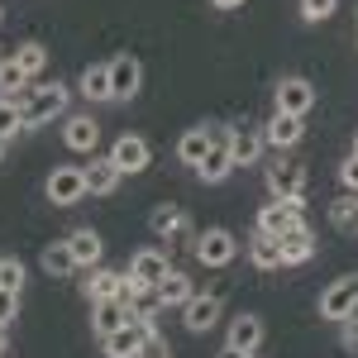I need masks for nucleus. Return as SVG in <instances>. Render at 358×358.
<instances>
[{
    "label": "nucleus",
    "instance_id": "f257e3e1",
    "mask_svg": "<svg viewBox=\"0 0 358 358\" xmlns=\"http://www.w3.org/2000/svg\"><path fill=\"white\" fill-rule=\"evenodd\" d=\"M101 349H106V358H148V349L167 354L163 339H158V325H120L115 334L101 339Z\"/></svg>",
    "mask_w": 358,
    "mask_h": 358
},
{
    "label": "nucleus",
    "instance_id": "f03ea898",
    "mask_svg": "<svg viewBox=\"0 0 358 358\" xmlns=\"http://www.w3.org/2000/svg\"><path fill=\"white\" fill-rule=\"evenodd\" d=\"M67 101H72V91L62 82H48V86H34L24 101V129H38V124H53V120H62L67 115Z\"/></svg>",
    "mask_w": 358,
    "mask_h": 358
},
{
    "label": "nucleus",
    "instance_id": "7ed1b4c3",
    "mask_svg": "<svg viewBox=\"0 0 358 358\" xmlns=\"http://www.w3.org/2000/svg\"><path fill=\"white\" fill-rule=\"evenodd\" d=\"M358 315V273H344L339 282H330L325 292H320V320H349Z\"/></svg>",
    "mask_w": 358,
    "mask_h": 358
},
{
    "label": "nucleus",
    "instance_id": "20e7f679",
    "mask_svg": "<svg viewBox=\"0 0 358 358\" xmlns=\"http://www.w3.org/2000/svg\"><path fill=\"white\" fill-rule=\"evenodd\" d=\"M43 192H48V201L53 206H77V201H86V167H72V163H62L48 172V182H43Z\"/></svg>",
    "mask_w": 358,
    "mask_h": 358
},
{
    "label": "nucleus",
    "instance_id": "39448f33",
    "mask_svg": "<svg viewBox=\"0 0 358 358\" xmlns=\"http://www.w3.org/2000/svg\"><path fill=\"white\" fill-rule=\"evenodd\" d=\"M196 258L206 263V268H229L234 258H239V239L229 234V229H201L196 234Z\"/></svg>",
    "mask_w": 358,
    "mask_h": 358
},
{
    "label": "nucleus",
    "instance_id": "423d86ee",
    "mask_svg": "<svg viewBox=\"0 0 358 358\" xmlns=\"http://www.w3.org/2000/svg\"><path fill=\"white\" fill-rule=\"evenodd\" d=\"M167 273H172V268H167V253H163V248H138L134 258H129V268H124V277L138 282L143 292H158V282H163Z\"/></svg>",
    "mask_w": 358,
    "mask_h": 358
},
{
    "label": "nucleus",
    "instance_id": "0eeeda50",
    "mask_svg": "<svg viewBox=\"0 0 358 358\" xmlns=\"http://www.w3.org/2000/svg\"><path fill=\"white\" fill-rule=\"evenodd\" d=\"M273 101H277V110L282 115H310L315 110V86L306 82V77H282L277 82V91H273Z\"/></svg>",
    "mask_w": 358,
    "mask_h": 358
},
{
    "label": "nucleus",
    "instance_id": "6e6552de",
    "mask_svg": "<svg viewBox=\"0 0 358 358\" xmlns=\"http://www.w3.org/2000/svg\"><path fill=\"white\" fill-rule=\"evenodd\" d=\"M301 206H306V201H268V206H258V234L282 239L287 229L301 224Z\"/></svg>",
    "mask_w": 358,
    "mask_h": 358
},
{
    "label": "nucleus",
    "instance_id": "1a4fd4ad",
    "mask_svg": "<svg viewBox=\"0 0 358 358\" xmlns=\"http://www.w3.org/2000/svg\"><path fill=\"white\" fill-rule=\"evenodd\" d=\"M138 86H143V67L134 53H115L110 57V96L115 101H134Z\"/></svg>",
    "mask_w": 358,
    "mask_h": 358
},
{
    "label": "nucleus",
    "instance_id": "9d476101",
    "mask_svg": "<svg viewBox=\"0 0 358 358\" xmlns=\"http://www.w3.org/2000/svg\"><path fill=\"white\" fill-rule=\"evenodd\" d=\"M220 292H206V296H201V292H196L192 301L182 306V320H187V330L192 334H210L215 330V325H220Z\"/></svg>",
    "mask_w": 358,
    "mask_h": 358
},
{
    "label": "nucleus",
    "instance_id": "9b49d317",
    "mask_svg": "<svg viewBox=\"0 0 358 358\" xmlns=\"http://www.w3.org/2000/svg\"><path fill=\"white\" fill-rule=\"evenodd\" d=\"M224 143H229V158H234V167H253L268 138H263V124H234V129L224 134Z\"/></svg>",
    "mask_w": 358,
    "mask_h": 358
},
{
    "label": "nucleus",
    "instance_id": "f8f14e48",
    "mask_svg": "<svg viewBox=\"0 0 358 358\" xmlns=\"http://www.w3.org/2000/svg\"><path fill=\"white\" fill-rule=\"evenodd\" d=\"M106 158H110L120 172H129V177H134V172H143V167H148L153 148H148V138H138V134H120L110 143V153H106Z\"/></svg>",
    "mask_w": 358,
    "mask_h": 358
},
{
    "label": "nucleus",
    "instance_id": "ddd939ff",
    "mask_svg": "<svg viewBox=\"0 0 358 358\" xmlns=\"http://www.w3.org/2000/svg\"><path fill=\"white\" fill-rule=\"evenodd\" d=\"M277 244H282V268H301V263H310V258L320 253V244H315V229H310L306 220L296 224V229H287Z\"/></svg>",
    "mask_w": 358,
    "mask_h": 358
},
{
    "label": "nucleus",
    "instance_id": "4468645a",
    "mask_svg": "<svg viewBox=\"0 0 358 358\" xmlns=\"http://www.w3.org/2000/svg\"><path fill=\"white\" fill-rule=\"evenodd\" d=\"M268 192H273V201H306V167L301 163L268 167Z\"/></svg>",
    "mask_w": 358,
    "mask_h": 358
},
{
    "label": "nucleus",
    "instance_id": "2eb2a0df",
    "mask_svg": "<svg viewBox=\"0 0 358 358\" xmlns=\"http://www.w3.org/2000/svg\"><path fill=\"white\" fill-rule=\"evenodd\" d=\"M62 143H67L72 153H96L101 124H96L91 115H67V120H62Z\"/></svg>",
    "mask_w": 358,
    "mask_h": 358
},
{
    "label": "nucleus",
    "instance_id": "dca6fc26",
    "mask_svg": "<svg viewBox=\"0 0 358 358\" xmlns=\"http://www.w3.org/2000/svg\"><path fill=\"white\" fill-rule=\"evenodd\" d=\"M148 224H153V234L167 239V244H177V239H187V234H192V215H187L182 206H153Z\"/></svg>",
    "mask_w": 358,
    "mask_h": 358
},
{
    "label": "nucleus",
    "instance_id": "f3484780",
    "mask_svg": "<svg viewBox=\"0 0 358 358\" xmlns=\"http://www.w3.org/2000/svg\"><path fill=\"white\" fill-rule=\"evenodd\" d=\"M120 292H124V273H115V268H91L82 282V296L91 306L96 301H120Z\"/></svg>",
    "mask_w": 358,
    "mask_h": 358
},
{
    "label": "nucleus",
    "instance_id": "a211bd4d",
    "mask_svg": "<svg viewBox=\"0 0 358 358\" xmlns=\"http://www.w3.org/2000/svg\"><path fill=\"white\" fill-rule=\"evenodd\" d=\"M258 344H263V320H258V315H234L229 330H224V349L258 354Z\"/></svg>",
    "mask_w": 358,
    "mask_h": 358
},
{
    "label": "nucleus",
    "instance_id": "6ab92c4d",
    "mask_svg": "<svg viewBox=\"0 0 358 358\" xmlns=\"http://www.w3.org/2000/svg\"><path fill=\"white\" fill-rule=\"evenodd\" d=\"M210 129H215V124H210ZM224 134H229V129H215V148L206 153V163L196 167V177H201V182H210V187H215V182H224V177L234 172V158H229V143H224Z\"/></svg>",
    "mask_w": 358,
    "mask_h": 358
},
{
    "label": "nucleus",
    "instance_id": "aec40b11",
    "mask_svg": "<svg viewBox=\"0 0 358 358\" xmlns=\"http://www.w3.org/2000/svg\"><path fill=\"white\" fill-rule=\"evenodd\" d=\"M263 138H268L273 148H296V143L306 138V120H301V115H282V110H277L273 120L263 124Z\"/></svg>",
    "mask_w": 358,
    "mask_h": 358
},
{
    "label": "nucleus",
    "instance_id": "412c9836",
    "mask_svg": "<svg viewBox=\"0 0 358 358\" xmlns=\"http://www.w3.org/2000/svg\"><path fill=\"white\" fill-rule=\"evenodd\" d=\"M210 148H215V129H210V124H196V129H187V134L177 138V158L187 167H201Z\"/></svg>",
    "mask_w": 358,
    "mask_h": 358
},
{
    "label": "nucleus",
    "instance_id": "4be33fe9",
    "mask_svg": "<svg viewBox=\"0 0 358 358\" xmlns=\"http://www.w3.org/2000/svg\"><path fill=\"white\" fill-rule=\"evenodd\" d=\"M67 248H72V258H77V268H86V273H91V268H101V253H106V244H101V234H96V229H72V234H67Z\"/></svg>",
    "mask_w": 358,
    "mask_h": 358
},
{
    "label": "nucleus",
    "instance_id": "5701e85b",
    "mask_svg": "<svg viewBox=\"0 0 358 358\" xmlns=\"http://www.w3.org/2000/svg\"><path fill=\"white\" fill-rule=\"evenodd\" d=\"M120 325H129V306L124 301H96L91 306V330H96V339L115 334Z\"/></svg>",
    "mask_w": 358,
    "mask_h": 358
},
{
    "label": "nucleus",
    "instance_id": "b1692460",
    "mask_svg": "<svg viewBox=\"0 0 358 358\" xmlns=\"http://www.w3.org/2000/svg\"><path fill=\"white\" fill-rule=\"evenodd\" d=\"M120 177H124V172H120L110 158H91V163H86V192L91 196H110L115 187H120Z\"/></svg>",
    "mask_w": 358,
    "mask_h": 358
},
{
    "label": "nucleus",
    "instance_id": "393cba45",
    "mask_svg": "<svg viewBox=\"0 0 358 358\" xmlns=\"http://www.w3.org/2000/svg\"><path fill=\"white\" fill-rule=\"evenodd\" d=\"M192 296H196V282L187 273H177V268L158 282V301H163V310H167V306H187Z\"/></svg>",
    "mask_w": 358,
    "mask_h": 358
},
{
    "label": "nucleus",
    "instance_id": "a878e982",
    "mask_svg": "<svg viewBox=\"0 0 358 358\" xmlns=\"http://www.w3.org/2000/svg\"><path fill=\"white\" fill-rule=\"evenodd\" d=\"M248 263H253L258 273L282 268V244H277L273 234H253V239H248Z\"/></svg>",
    "mask_w": 358,
    "mask_h": 358
},
{
    "label": "nucleus",
    "instance_id": "bb28decb",
    "mask_svg": "<svg viewBox=\"0 0 358 358\" xmlns=\"http://www.w3.org/2000/svg\"><path fill=\"white\" fill-rule=\"evenodd\" d=\"M29 91H34V86H29V77L20 72V62H15V57H0V96H5V101H24Z\"/></svg>",
    "mask_w": 358,
    "mask_h": 358
},
{
    "label": "nucleus",
    "instance_id": "cd10ccee",
    "mask_svg": "<svg viewBox=\"0 0 358 358\" xmlns=\"http://www.w3.org/2000/svg\"><path fill=\"white\" fill-rule=\"evenodd\" d=\"M82 96L86 101H115L110 96V62H91L82 72Z\"/></svg>",
    "mask_w": 358,
    "mask_h": 358
},
{
    "label": "nucleus",
    "instance_id": "c85d7f7f",
    "mask_svg": "<svg viewBox=\"0 0 358 358\" xmlns=\"http://www.w3.org/2000/svg\"><path fill=\"white\" fill-rule=\"evenodd\" d=\"M38 263H43V273H48V277H72V273H77V258H72L67 239H62V244H48Z\"/></svg>",
    "mask_w": 358,
    "mask_h": 358
},
{
    "label": "nucleus",
    "instance_id": "c756f323",
    "mask_svg": "<svg viewBox=\"0 0 358 358\" xmlns=\"http://www.w3.org/2000/svg\"><path fill=\"white\" fill-rule=\"evenodd\" d=\"M10 57L20 62V72H24L29 82H34V77H38L43 67H48V48H43V43H34V38H29V43H20V48H15Z\"/></svg>",
    "mask_w": 358,
    "mask_h": 358
},
{
    "label": "nucleus",
    "instance_id": "7c9ffc66",
    "mask_svg": "<svg viewBox=\"0 0 358 358\" xmlns=\"http://www.w3.org/2000/svg\"><path fill=\"white\" fill-rule=\"evenodd\" d=\"M330 220L339 234H358V196H339L330 206Z\"/></svg>",
    "mask_w": 358,
    "mask_h": 358
},
{
    "label": "nucleus",
    "instance_id": "2f4dec72",
    "mask_svg": "<svg viewBox=\"0 0 358 358\" xmlns=\"http://www.w3.org/2000/svg\"><path fill=\"white\" fill-rule=\"evenodd\" d=\"M20 129H24V106H20V101H5V96H0V138L10 143V138L20 134Z\"/></svg>",
    "mask_w": 358,
    "mask_h": 358
},
{
    "label": "nucleus",
    "instance_id": "473e14b6",
    "mask_svg": "<svg viewBox=\"0 0 358 358\" xmlns=\"http://www.w3.org/2000/svg\"><path fill=\"white\" fill-rule=\"evenodd\" d=\"M24 287V263L20 258H5L0 263V292H20Z\"/></svg>",
    "mask_w": 358,
    "mask_h": 358
},
{
    "label": "nucleus",
    "instance_id": "72a5a7b5",
    "mask_svg": "<svg viewBox=\"0 0 358 358\" xmlns=\"http://www.w3.org/2000/svg\"><path fill=\"white\" fill-rule=\"evenodd\" d=\"M334 10H339V0H301V20H306V24H320V20H330Z\"/></svg>",
    "mask_w": 358,
    "mask_h": 358
},
{
    "label": "nucleus",
    "instance_id": "f704fd0d",
    "mask_svg": "<svg viewBox=\"0 0 358 358\" xmlns=\"http://www.w3.org/2000/svg\"><path fill=\"white\" fill-rule=\"evenodd\" d=\"M15 315H20V292H0V330L15 325Z\"/></svg>",
    "mask_w": 358,
    "mask_h": 358
},
{
    "label": "nucleus",
    "instance_id": "c9c22d12",
    "mask_svg": "<svg viewBox=\"0 0 358 358\" xmlns=\"http://www.w3.org/2000/svg\"><path fill=\"white\" fill-rule=\"evenodd\" d=\"M339 182H344V187L358 196V158H354V153H349V158L339 163Z\"/></svg>",
    "mask_w": 358,
    "mask_h": 358
},
{
    "label": "nucleus",
    "instance_id": "e433bc0d",
    "mask_svg": "<svg viewBox=\"0 0 358 358\" xmlns=\"http://www.w3.org/2000/svg\"><path fill=\"white\" fill-rule=\"evenodd\" d=\"M339 339H344V349H349V354H358V315H349V320L339 325Z\"/></svg>",
    "mask_w": 358,
    "mask_h": 358
},
{
    "label": "nucleus",
    "instance_id": "4c0bfd02",
    "mask_svg": "<svg viewBox=\"0 0 358 358\" xmlns=\"http://www.w3.org/2000/svg\"><path fill=\"white\" fill-rule=\"evenodd\" d=\"M210 5H215V10H220V15H234V10H244L248 0H210Z\"/></svg>",
    "mask_w": 358,
    "mask_h": 358
},
{
    "label": "nucleus",
    "instance_id": "58836bf2",
    "mask_svg": "<svg viewBox=\"0 0 358 358\" xmlns=\"http://www.w3.org/2000/svg\"><path fill=\"white\" fill-rule=\"evenodd\" d=\"M215 358H253V354H239V349H220Z\"/></svg>",
    "mask_w": 358,
    "mask_h": 358
},
{
    "label": "nucleus",
    "instance_id": "ea45409f",
    "mask_svg": "<svg viewBox=\"0 0 358 358\" xmlns=\"http://www.w3.org/2000/svg\"><path fill=\"white\" fill-rule=\"evenodd\" d=\"M0 163H5V138H0Z\"/></svg>",
    "mask_w": 358,
    "mask_h": 358
},
{
    "label": "nucleus",
    "instance_id": "a19ab883",
    "mask_svg": "<svg viewBox=\"0 0 358 358\" xmlns=\"http://www.w3.org/2000/svg\"><path fill=\"white\" fill-rule=\"evenodd\" d=\"M354 158H358V134H354Z\"/></svg>",
    "mask_w": 358,
    "mask_h": 358
},
{
    "label": "nucleus",
    "instance_id": "79ce46f5",
    "mask_svg": "<svg viewBox=\"0 0 358 358\" xmlns=\"http://www.w3.org/2000/svg\"><path fill=\"white\" fill-rule=\"evenodd\" d=\"M148 358H172V354H148Z\"/></svg>",
    "mask_w": 358,
    "mask_h": 358
},
{
    "label": "nucleus",
    "instance_id": "37998d69",
    "mask_svg": "<svg viewBox=\"0 0 358 358\" xmlns=\"http://www.w3.org/2000/svg\"><path fill=\"white\" fill-rule=\"evenodd\" d=\"M0 20H5V10H0Z\"/></svg>",
    "mask_w": 358,
    "mask_h": 358
},
{
    "label": "nucleus",
    "instance_id": "c03bdc74",
    "mask_svg": "<svg viewBox=\"0 0 358 358\" xmlns=\"http://www.w3.org/2000/svg\"><path fill=\"white\" fill-rule=\"evenodd\" d=\"M0 263H5V258H0Z\"/></svg>",
    "mask_w": 358,
    "mask_h": 358
}]
</instances>
